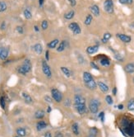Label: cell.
Wrapping results in <instances>:
<instances>
[{
  "label": "cell",
  "mask_w": 134,
  "mask_h": 137,
  "mask_svg": "<svg viewBox=\"0 0 134 137\" xmlns=\"http://www.w3.org/2000/svg\"><path fill=\"white\" fill-rule=\"evenodd\" d=\"M124 71L127 74H132L134 73V63H128L124 66Z\"/></svg>",
  "instance_id": "obj_11"
},
{
  "label": "cell",
  "mask_w": 134,
  "mask_h": 137,
  "mask_svg": "<svg viewBox=\"0 0 134 137\" xmlns=\"http://www.w3.org/2000/svg\"><path fill=\"white\" fill-rule=\"evenodd\" d=\"M54 137H63V135L61 133V132H58V133L55 134V136Z\"/></svg>",
  "instance_id": "obj_48"
},
{
  "label": "cell",
  "mask_w": 134,
  "mask_h": 137,
  "mask_svg": "<svg viewBox=\"0 0 134 137\" xmlns=\"http://www.w3.org/2000/svg\"><path fill=\"white\" fill-rule=\"evenodd\" d=\"M23 13L26 19H31V18H32V13H31V12L29 9H25Z\"/></svg>",
  "instance_id": "obj_32"
},
{
  "label": "cell",
  "mask_w": 134,
  "mask_h": 137,
  "mask_svg": "<svg viewBox=\"0 0 134 137\" xmlns=\"http://www.w3.org/2000/svg\"><path fill=\"white\" fill-rule=\"evenodd\" d=\"M118 107V110H123L124 107H123V104H118V107Z\"/></svg>",
  "instance_id": "obj_50"
},
{
  "label": "cell",
  "mask_w": 134,
  "mask_h": 137,
  "mask_svg": "<svg viewBox=\"0 0 134 137\" xmlns=\"http://www.w3.org/2000/svg\"><path fill=\"white\" fill-rule=\"evenodd\" d=\"M66 45H67V41H61L60 44H59V46H58V48H57L58 52H62V51L64 50L65 48H66Z\"/></svg>",
  "instance_id": "obj_23"
},
{
  "label": "cell",
  "mask_w": 134,
  "mask_h": 137,
  "mask_svg": "<svg viewBox=\"0 0 134 137\" xmlns=\"http://www.w3.org/2000/svg\"><path fill=\"white\" fill-rule=\"evenodd\" d=\"M92 20H93V17H92L91 14H88L86 18H85V21H84V24L86 26H90L92 23Z\"/></svg>",
  "instance_id": "obj_25"
},
{
  "label": "cell",
  "mask_w": 134,
  "mask_h": 137,
  "mask_svg": "<svg viewBox=\"0 0 134 137\" xmlns=\"http://www.w3.org/2000/svg\"><path fill=\"white\" fill-rule=\"evenodd\" d=\"M74 16H75V12L73 10H70L64 14V18L67 19V20H71V19L74 18Z\"/></svg>",
  "instance_id": "obj_20"
},
{
  "label": "cell",
  "mask_w": 134,
  "mask_h": 137,
  "mask_svg": "<svg viewBox=\"0 0 134 137\" xmlns=\"http://www.w3.org/2000/svg\"><path fill=\"white\" fill-rule=\"evenodd\" d=\"M133 82L134 83V77H133Z\"/></svg>",
  "instance_id": "obj_55"
},
{
  "label": "cell",
  "mask_w": 134,
  "mask_h": 137,
  "mask_svg": "<svg viewBox=\"0 0 134 137\" xmlns=\"http://www.w3.org/2000/svg\"><path fill=\"white\" fill-rule=\"evenodd\" d=\"M68 28L72 31V33L74 34V35H78V34L81 33V27H80V26L78 25V23H71L68 25Z\"/></svg>",
  "instance_id": "obj_6"
},
{
  "label": "cell",
  "mask_w": 134,
  "mask_h": 137,
  "mask_svg": "<svg viewBox=\"0 0 134 137\" xmlns=\"http://www.w3.org/2000/svg\"><path fill=\"white\" fill-rule=\"evenodd\" d=\"M60 69H61V71H62L63 74H64L67 78H70V77L72 76V75H71V71L69 70L68 68L63 67V66H62V67L60 68Z\"/></svg>",
  "instance_id": "obj_19"
},
{
  "label": "cell",
  "mask_w": 134,
  "mask_h": 137,
  "mask_svg": "<svg viewBox=\"0 0 134 137\" xmlns=\"http://www.w3.org/2000/svg\"><path fill=\"white\" fill-rule=\"evenodd\" d=\"M7 9V4L4 2H0V13L6 11Z\"/></svg>",
  "instance_id": "obj_34"
},
{
  "label": "cell",
  "mask_w": 134,
  "mask_h": 137,
  "mask_svg": "<svg viewBox=\"0 0 134 137\" xmlns=\"http://www.w3.org/2000/svg\"><path fill=\"white\" fill-rule=\"evenodd\" d=\"M45 100L47 102H49V103H51V102H53V100H52V98H51V97H50V96H45Z\"/></svg>",
  "instance_id": "obj_44"
},
{
  "label": "cell",
  "mask_w": 134,
  "mask_h": 137,
  "mask_svg": "<svg viewBox=\"0 0 134 137\" xmlns=\"http://www.w3.org/2000/svg\"><path fill=\"white\" fill-rule=\"evenodd\" d=\"M112 93H113V95H114V96H116V94H117V88L116 87H114V89H113Z\"/></svg>",
  "instance_id": "obj_49"
},
{
  "label": "cell",
  "mask_w": 134,
  "mask_h": 137,
  "mask_svg": "<svg viewBox=\"0 0 134 137\" xmlns=\"http://www.w3.org/2000/svg\"><path fill=\"white\" fill-rule=\"evenodd\" d=\"M51 112V107H48L47 112Z\"/></svg>",
  "instance_id": "obj_54"
},
{
  "label": "cell",
  "mask_w": 134,
  "mask_h": 137,
  "mask_svg": "<svg viewBox=\"0 0 134 137\" xmlns=\"http://www.w3.org/2000/svg\"><path fill=\"white\" fill-rule=\"evenodd\" d=\"M97 59L99 60L100 64L102 66H104V67H109L111 64L109 58L107 57V56L104 55H100L98 57H97Z\"/></svg>",
  "instance_id": "obj_3"
},
{
  "label": "cell",
  "mask_w": 134,
  "mask_h": 137,
  "mask_svg": "<svg viewBox=\"0 0 134 137\" xmlns=\"http://www.w3.org/2000/svg\"><path fill=\"white\" fill-rule=\"evenodd\" d=\"M116 36L118 37L121 41H123V43H130L132 41V37L130 36L126 35V34H121V33H118L116 35Z\"/></svg>",
  "instance_id": "obj_8"
},
{
  "label": "cell",
  "mask_w": 134,
  "mask_h": 137,
  "mask_svg": "<svg viewBox=\"0 0 134 137\" xmlns=\"http://www.w3.org/2000/svg\"><path fill=\"white\" fill-rule=\"evenodd\" d=\"M85 84H86V86L87 87V89H89L90 90H96L97 88V84L94 79L86 83Z\"/></svg>",
  "instance_id": "obj_16"
},
{
  "label": "cell",
  "mask_w": 134,
  "mask_h": 137,
  "mask_svg": "<svg viewBox=\"0 0 134 137\" xmlns=\"http://www.w3.org/2000/svg\"><path fill=\"white\" fill-rule=\"evenodd\" d=\"M21 67L23 68V69L25 70V72L27 74V73H29L31 71V62H30V60H25V61H24V63H23V65H21Z\"/></svg>",
  "instance_id": "obj_15"
},
{
  "label": "cell",
  "mask_w": 134,
  "mask_h": 137,
  "mask_svg": "<svg viewBox=\"0 0 134 137\" xmlns=\"http://www.w3.org/2000/svg\"><path fill=\"white\" fill-rule=\"evenodd\" d=\"M91 66L93 68H95V69H96V70H99L100 69V68H99V66L96 65V62H94V61H92V62H91Z\"/></svg>",
  "instance_id": "obj_40"
},
{
  "label": "cell",
  "mask_w": 134,
  "mask_h": 137,
  "mask_svg": "<svg viewBox=\"0 0 134 137\" xmlns=\"http://www.w3.org/2000/svg\"><path fill=\"white\" fill-rule=\"evenodd\" d=\"M90 10H91L92 15H94L95 17H99L100 13V8L98 5L96 4H94L90 7Z\"/></svg>",
  "instance_id": "obj_12"
},
{
  "label": "cell",
  "mask_w": 134,
  "mask_h": 137,
  "mask_svg": "<svg viewBox=\"0 0 134 137\" xmlns=\"http://www.w3.org/2000/svg\"><path fill=\"white\" fill-rule=\"evenodd\" d=\"M34 50H35V53H37L38 55H40L43 51V47H42V46H41V44L40 43L35 44V45L34 46Z\"/></svg>",
  "instance_id": "obj_24"
},
{
  "label": "cell",
  "mask_w": 134,
  "mask_h": 137,
  "mask_svg": "<svg viewBox=\"0 0 134 137\" xmlns=\"http://www.w3.org/2000/svg\"><path fill=\"white\" fill-rule=\"evenodd\" d=\"M51 93H52V97L53 100H55V102H61L63 100V95L61 93L59 90L57 89H53L51 90Z\"/></svg>",
  "instance_id": "obj_4"
},
{
  "label": "cell",
  "mask_w": 134,
  "mask_h": 137,
  "mask_svg": "<svg viewBox=\"0 0 134 137\" xmlns=\"http://www.w3.org/2000/svg\"><path fill=\"white\" fill-rule=\"evenodd\" d=\"M104 9L107 13L112 14L114 13V1L113 0H105L104 2Z\"/></svg>",
  "instance_id": "obj_2"
},
{
  "label": "cell",
  "mask_w": 134,
  "mask_h": 137,
  "mask_svg": "<svg viewBox=\"0 0 134 137\" xmlns=\"http://www.w3.org/2000/svg\"><path fill=\"white\" fill-rule=\"evenodd\" d=\"M15 137H21V136H15Z\"/></svg>",
  "instance_id": "obj_56"
},
{
  "label": "cell",
  "mask_w": 134,
  "mask_h": 137,
  "mask_svg": "<svg viewBox=\"0 0 134 137\" xmlns=\"http://www.w3.org/2000/svg\"><path fill=\"white\" fill-rule=\"evenodd\" d=\"M44 1H45V0H39V3H40V6H42L43 5Z\"/></svg>",
  "instance_id": "obj_53"
},
{
  "label": "cell",
  "mask_w": 134,
  "mask_h": 137,
  "mask_svg": "<svg viewBox=\"0 0 134 137\" xmlns=\"http://www.w3.org/2000/svg\"><path fill=\"white\" fill-rule=\"evenodd\" d=\"M58 42H59V41H58V39H55V40L50 41V42L48 44V47L50 48V49H54L56 46H57Z\"/></svg>",
  "instance_id": "obj_29"
},
{
  "label": "cell",
  "mask_w": 134,
  "mask_h": 137,
  "mask_svg": "<svg viewBox=\"0 0 134 137\" xmlns=\"http://www.w3.org/2000/svg\"><path fill=\"white\" fill-rule=\"evenodd\" d=\"M99 50V46L98 45H95V46H88L86 48V53L88 55H93V54L96 53Z\"/></svg>",
  "instance_id": "obj_14"
},
{
  "label": "cell",
  "mask_w": 134,
  "mask_h": 137,
  "mask_svg": "<svg viewBox=\"0 0 134 137\" xmlns=\"http://www.w3.org/2000/svg\"><path fill=\"white\" fill-rule=\"evenodd\" d=\"M16 30H17V32H19L20 34H22L24 32L23 27H22V26H17Z\"/></svg>",
  "instance_id": "obj_42"
},
{
  "label": "cell",
  "mask_w": 134,
  "mask_h": 137,
  "mask_svg": "<svg viewBox=\"0 0 134 137\" xmlns=\"http://www.w3.org/2000/svg\"><path fill=\"white\" fill-rule=\"evenodd\" d=\"M118 2L123 5H128V4H132L133 3V0H118Z\"/></svg>",
  "instance_id": "obj_35"
},
{
  "label": "cell",
  "mask_w": 134,
  "mask_h": 137,
  "mask_svg": "<svg viewBox=\"0 0 134 137\" xmlns=\"http://www.w3.org/2000/svg\"><path fill=\"white\" fill-rule=\"evenodd\" d=\"M98 117H99L100 119V121H101L102 122H104V112H101L99 114Z\"/></svg>",
  "instance_id": "obj_41"
},
{
  "label": "cell",
  "mask_w": 134,
  "mask_h": 137,
  "mask_svg": "<svg viewBox=\"0 0 134 137\" xmlns=\"http://www.w3.org/2000/svg\"><path fill=\"white\" fill-rule=\"evenodd\" d=\"M46 127H47V123H46L45 121H40L36 124V129H37V131H42V130L46 128Z\"/></svg>",
  "instance_id": "obj_17"
},
{
  "label": "cell",
  "mask_w": 134,
  "mask_h": 137,
  "mask_svg": "<svg viewBox=\"0 0 134 137\" xmlns=\"http://www.w3.org/2000/svg\"><path fill=\"white\" fill-rule=\"evenodd\" d=\"M127 108L129 111H134V98H132L128 101V105H127Z\"/></svg>",
  "instance_id": "obj_30"
},
{
  "label": "cell",
  "mask_w": 134,
  "mask_h": 137,
  "mask_svg": "<svg viewBox=\"0 0 134 137\" xmlns=\"http://www.w3.org/2000/svg\"><path fill=\"white\" fill-rule=\"evenodd\" d=\"M72 131L74 133V135H76V136H78V135H79V126H78V124L76 123V122H74V123L72 125Z\"/></svg>",
  "instance_id": "obj_26"
},
{
  "label": "cell",
  "mask_w": 134,
  "mask_h": 137,
  "mask_svg": "<svg viewBox=\"0 0 134 137\" xmlns=\"http://www.w3.org/2000/svg\"><path fill=\"white\" fill-rule=\"evenodd\" d=\"M34 29H35V31H37V32H38V31H40V29H39L38 26H34Z\"/></svg>",
  "instance_id": "obj_52"
},
{
  "label": "cell",
  "mask_w": 134,
  "mask_h": 137,
  "mask_svg": "<svg viewBox=\"0 0 134 137\" xmlns=\"http://www.w3.org/2000/svg\"><path fill=\"white\" fill-rule=\"evenodd\" d=\"M45 59H46V60H50V52H49V50H46V52H45Z\"/></svg>",
  "instance_id": "obj_46"
},
{
  "label": "cell",
  "mask_w": 134,
  "mask_h": 137,
  "mask_svg": "<svg viewBox=\"0 0 134 137\" xmlns=\"http://www.w3.org/2000/svg\"><path fill=\"white\" fill-rule=\"evenodd\" d=\"M8 53L9 50L8 48H4V47H0V59L1 60H6L8 57Z\"/></svg>",
  "instance_id": "obj_9"
},
{
  "label": "cell",
  "mask_w": 134,
  "mask_h": 137,
  "mask_svg": "<svg viewBox=\"0 0 134 137\" xmlns=\"http://www.w3.org/2000/svg\"><path fill=\"white\" fill-rule=\"evenodd\" d=\"M75 108H76L77 112H78L80 115H83L86 113V104H82V105H75Z\"/></svg>",
  "instance_id": "obj_13"
},
{
  "label": "cell",
  "mask_w": 134,
  "mask_h": 137,
  "mask_svg": "<svg viewBox=\"0 0 134 137\" xmlns=\"http://www.w3.org/2000/svg\"><path fill=\"white\" fill-rule=\"evenodd\" d=\"M94 79L93 77H92V75L90 74L89 72H83V81L84 83L86 84V83L91 81V80Z\"/></svg>",
  "instance_id": "obj_18"
},
{
  "label": "cell",
  "mask_w": 134,
  "mask_h": 137,
  "mask_svg": "<svg viewBox=\"0 0 134 137\" xmlns=\"http://www.w3.org/2000/svg\"><path fill=\"white\" fill-rule=\"evenodd\" d=\"M97 133H98V130H97V128H96V127H91V128L89 130L88 137H96Z\"/></svg>",
  "instance_id": "obj_21"
},
{
  "label": "cell",
  "mask_w": 134,
  "mask_h": 137,
  "mask_svg": "<svg viewBox=\"0 0 134 137\" xmlns=\"http://www.w3.org/2000/svg\"><path fill=\"white\" fill-rule=\"evenodd\" d=\"M48 26H49V23L46 20H44L42 23H41V27H42L43 30H46V29L48 28Z\"/></svg>",
  "instance_id": "obj_37"
},
{
  "label": "cell",
  "mask_w": 134,
  "mask_h": 137,
  "mask_svg": "<svg viewBox=\"0 0 134 137\" xmlns=\"http://www.w3.org/2000/svg\"><path fill=\"white\" fill-rule=\"evenodd\" d=\"M17 71H18V73H20V74H23V75H26V73L25 72V70L23 69V68L21 67V66H20V67L17 68Z\"/></svg>",
  "instance_id": "obj_39"
},
{
  "label": "cell",
  "mask_w": 134,
  "mask_h": 137,
  "mask_svg": "<svg viewBox=\"0 0 134 137\" xmlns=\"http://www.w3.org/2000/svg\"><path fill=\"white\" fill-rule=\"evenodd\" d=\"M97 86L99 87V89H100V91L104 92V93H105V92H108L109 90V86L106 84H104V82L98 81V82H97Z\"/></svg>",
  "instance_id": "obj_10"
},
{
  "label": "cell",
  "mask_w": 134,
  "mask_h": 137,
  "mask_svg": "<svg viewBox=\"0 0 134 137\" xmlns=\"http://www.w3.org/2000/svg\"><path fill=\"white\" fill-rule=\"evenodd\" d=\"M114 58L118 61H123V55H121L120 54L118 53V52H115V54H114Z\"/></svg>",
  "instance_id": "obj_36"
},
{
  "label": "cell",
  "mask_w": 134,
  "mask_h": 137,
  "mask_svg": "<svg viewBox=\"0 0 134 137\" xmlns=\"http://www.w3.org/2000/svg\"><path fill=\"white\" fill-rule=\"evenodd\" d=\"M42 70H43V73L47 78L52 77V72H51L50 67L49 66V65L45 60L42 61Z\"/></svg>",
  "instance_id": "obj_5"
},
{
  "label": "cell",
  "mask_w": 134,
  "mask_h": 137,
  "mask_svg": "<svg viewBox=\"0 0 134 137\" xmlns=\"http://www.w3.org/2000/svg\"><path fill=\"white\" fill-rule=\"evenodd\" d=\"M6 28V23L5 22H3V23L1 24V30H4Z\"/></svg>",
  "instance_id": "obj_47"
},
{
  "label": "cell",
  "mask_w": 134,
  "mask_h": 137,
  "mask_svg": "<svg viewBox=\"0 0 134 137\" xmlns=\"http://www.w3.org/2000/svg\"><path fill=\"white\" fill-rule=\"evenodd\" d=\"M68 2L70 3V4H71L72 7H75L77 5V1H76V0H68Z\"/></svg>",
  "instance_id": "obj_45"
},
{
  "label": "cell",
  "mask_w": 134,
  "mask_h": 137,
  "mask_svg": "<svg viewBox=\"0 0 134 137\" xmlns=\"http://www.w3.org/2000/svg\"><path fill=\"white\" fill-rule=\"evenodd\" d=\"M45 137H52V135H51L50 132H46L45 135Z\"/></svg>",
  "instance_id": "obj_51"
},
{
  "label": "cell",
  "mask_w": 134,
  "mask_h": 137,
  "mask_svg": "<svg viewBox=\"0 0 134 137\" xmlns=\"http://www.w3.org/2000/svg\"><path fill=\"white\" fill-rule=\"evenodd\" d=\"M21 96H22L23 99L25 100V102L26 103H31V102H32V98H31V97L28 93H26V92H22V93H21Z\"/></svg>",
  "instance_id": "obj_22"
},
{
  "label": "cell",
  "mask_w": 134,
  "mask_h": 137,
  "mask_svg": "<svg viewBox=\"0 0 134 137\" xmlns=\"http://www.w3.org/2000/svg\"><path fill=\"white\" fill-rule=\"evenodd\" d=\"M105 102H107V104L109 105V106L114 103V100H113V98H112V97L110 96V95H107V96L105 97Z\"/></svg>",
  "instance_id": "obj_33"
},
{
  "label": "cell",
  "mask_w": 134,
  "mask_h": 137,
  "mask_svg": "<svg viewBox=\"0 0 134 137\" xmlns=\"http://www.w3.org/2000/svg\"><path fill=\"white\" fill-rule=\"evenodd\" d=\"M100 102L97 99H91L89 103V110L91 113L96 114L99 111V107H100Z\"/></svg>",
  "instance_id": "obj_1"
},
{
  "label": "cell",
  "mask_w": 134,
  "mask_h": 137,
  "mask_svg": "<svg viewBox=\"0 0 134 137\" xmlns=\"http://www.w3.org/2000/svg\"><path fill=\"white\" fill-rule=\"evenodd\" d=\"M112 37V35L109 32H105L104 34V36H103V38H102V42L103 43H107L108 42V41H109V39H110Z\"/></svg>",
  "instance_id": "obj_27"
},
{
  "label": "cell",
  "mask_w": 134,
  "mask_h": 137,
  "mask_svg": "<svg viewBox=\"0 0 134 137\" xmlns=\"http://www.w3.org/2000/svg\"><path fill=\"white\" fill-rule=\"evenodd\" d=\"M17 136H21V137L25 136L26 135V130L24 128H22V127H19V128L17 129Z\"/></svg>",
  "instance_id": "obj_28"
},
{
  "label": "cell",
  "mask_w": 134,
  "mask_h": 137,
  "mask_svg": "<svg viewBox=\"0 0 134 137\" xmlns=\"http://www.w3.org/2000/svg\"><path fill=\"white\" fill-rule=\"evenodd\" d=\"M35 118H37V119H42L43 117L45 116V112L41 111V110H38V111L35 112Z\"/></svg>",
  "instance_id": "obj_31"
},
{
  "label": "cell",
  "mask_w": 134,
  "mask_h": 137,
  "mask_svg": "<svg viewBox=\"0 0 134 137\" xmlns=\"http://www.w3.org/2000/svg\"><path fill=\"white\" fill-rule=\"evenodd\" d=\"M0 104H1V107H3V109H5V99H4L3 97H1V98H0Z\"/></svg>",
  "instance_id": "obj_38"
},
{
  "label": "cell",
  "mask_w": 134,
  "mask_h": 137,
  "mask_svg": "<svg viewBox=\"0 0 134 137\" xmlns=\"http://www.w3.org/2000/svg\"><path fill=\"white\" fill-rule=\"evenodd\" d=\"M64 105L66 107H70V106H71V100L68 99V98L66 99L65 102H64Z\"/></svg>",
  "instance_id": "obj_43"
},
{
  "label": "cell",
  "mask_w": 134,
  "mask_h": 137,
  "mask_svg": "<svg viewBox=\"0 0 134 137\" xmlns=\"http://www.w3.org/2000/svg\"><path fill=\"white\" fill-rule=\"evenodd\" d=\"M73 102L75 105H82V104H86V98L82 97L80 94H76L74 96Z\"/></svg>",
  "instance_id": "obj_7"
}]
</instances>
